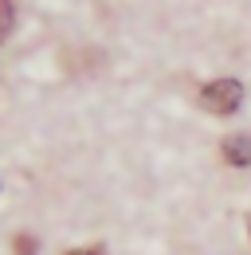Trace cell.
<instances>
[{"label": "cell", "mask_w": 251, "mask_h": 255, "mask_svg": "<svg viewBox=\"0 0 251 255\" xmlns=\"http://www.w3.org/2000/svg\"><path fill=\"white\" fill-rule=\"evenodd\" d=\"M196 102H200V110H208V114H216V118H228V114L240 110V102H244V87H240L236 79H212V83L200 87Z\"/></svg>", "instance_id": "1"}, {"label": "cell", "mask_w": 251, "mask_h": 255, "mask_svg": "<svg viewBox=\"0 0 251 255\" xmlns=\"http://www.w3.org/2000/svg\"><path fill=\"white\" fill-rule=\"evenodd\" d=\"M220 157L228 161L232 169H248L251 165V133H232V137H224Z\"/></svg>", "instance_id": "2"}, {"label": "cell", "mask_w": 251, "mask_h": 255, "mask_svg": "<svg viewBox=\"0 0 251 255\" xmlns=\"http://www.w3.org/2000/svg\"><path fill=\"white\" fill-rule=\"evenodd\" d=\"M12 28H16V4L12 0H0V43L12 35Z\"/></svg>", "instance_id": "3"}, {"label": "cell", "mask_w": 251, "mask_h": 255, "mask_svg": "<svg viewBox=\"0 0 251 255\" xmlns=\"http://www.w3.org/2000/svg\"><path fill=\"white\" fill-rule=\"evenodd\" d=\"M16 255H35V240L31 236H16Z\"/></svg>", "instance_id": "4"}, {"label": "cell", "mask_w": 251, "mask_h": 255, "mask_svg": "<svg viewBox=\"0 0 251 255\" xmlns=\"http://www.w3.org/2000/svg\"><path fill=\"white\" fill-rule=\"evenodd\" d=\"M71 255H102V248H79V252H71Z\"/></svg>", "instance_id": "5"}, {"label": "cell", "mask_w": 251, "mask_h": 255, "mask_svg": "<svg viewBox=\"0 0 251 255\" xmlns=\"http://www.w3.org/2000/svg\"><path fill=\"white\" fill-rule=\"evenodd\" d=\"M248 236H251V216H248Z\"/></svg>", "instance_id": "6"}]
</instances>
